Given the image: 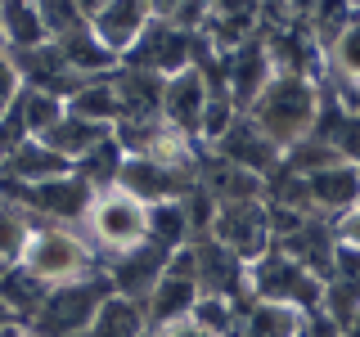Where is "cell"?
Listing matches in <instances>:
<instances>
[{"instance_id":"6da1fadb","label":"cell","mask_w":360,"mask_h":337,"mask_svg":"<svg viewBox=\"0 0 360 337\" xmlns=\"http://www.w3.org/2000/svg\"><path fill=\"white\" fill-rule=\"evenodd\" d=\"M320 104H324V81H315V77H292V72H275V81L262 90V99H257L243 117L252 121L270 144L292 149L297 140L315 135Z\"/></svg>"},{"instance_id":"7a4b0ae2","label":"cell","mask_w":360,"mask_h":337,"mask_svg":"<svg viewBox=\"0 0 360 337\" xmlns=\"http://www.w3.org/2000/svg\"><path fill=\"white\" fill-rule=\"evenodd\" d=\"M18 265L41 288H68V284H82V279H95L104 270L99 252L86 243V234L68 230V225H37Z\"/></svg>"},{"instance_id":"3957f363","label":"cell","mask_w":360,"mask_h":337,"mask_svg":"<svg viewBox=\"0 0 360 337\" xmlns=\"http://www.w3.org/2000/svg\"><path fill=\"white\" fill-rule=\"evenodd\" d=\"M82 234L99 252V261H108V256L131 252V247H140L149 239V207H144L140 198H131L127 189L108 185V189H99V194L90 198Z\"/></svg>"},{"instance_id":"277c9868","label":"cell","mask_w":360,"mask_h":337,"mask_svg":"<svg viewBox=\"0 0 360 337\" xmlns=\"http://www.w3.org/2000/svg\"><path fill=\"white\" fill-rule=\"evenodd\" d=\"M112 297L104 270L95 279H82V284H68V288H45L37 315L27 319V329L37 337H82L90 324H95L99 306Z\"/></svg>"},{"instance_id":"5b68a950","label":"cell","mask_w":360,"mask_h":337,"mask_svg":"<svg viewBox=\"0 0 360 337\" xmlns=\"http://www.w3.org/2000/svg\"><path fill=\"white\" fill-rule=\"evenodd\" d=\"M248 297L315 315L320 301H324V279L311 275L307 265H297L292 256H284L279 247H270L257 265H248Z\"/></svg>"},{"instance_id":"8992f818","label":"cell","mask_w":360,"mask_h":337,"mask_svg":"<svg viewBox=\"0 0 360 337\" xmlns=\"http://www.w3.org/2000/svg\"><path fill=\"white\" fill-rule=\"evenodd\" d=\"M207 239H217L234 261L257 265L270 247H275L266 198H257V202H217V220H212Z\"/></svg>"},{"instance_id":"52a82bcc","label":"cell","mask_w":360,"mask_h":337,"mask_svg":"<svg viewBox=\"0 0 360 337\" xmlns=\"http://www.w3.org/2000/svg\"><path fill=\"white\" fill-rule=\"evenodd\" d=\"M5 198H14L37 225H68V230H82L95 189L72 171V176L45 180V185H32V189H9L5 185Z\"/></svg>"},{"instance_id":"ba28073f","label":"cell","mask_w":360,"mask_h":337,"mask_svg":"<svg viewBox=\"0 0 360 337\" xmlns=\"http://www.w3.org/2000/svg\"><path fill=\"white\" fill-rule=\"evenodd\" d=\"M86 22H90V37L104 45L117 63H127L153 22V5H140V0H99V5H86Z\"/></svg>"},{"instance_id":"9c48e42d","label":"cell","mask_w":360,"mask_h":337,"mask_svg":"<svg viewBox=\"0 0 360 337\" xmlns=\"http://www.w3.org/2000/svg\"><path fill=\"white\" fill-rule=\"evenodd\" d=\"M207 99H212V72L202 63H189L180 67L176 77L162 81V126L185 135V140L198 144L202 135V112H207Z\"/></svg>"},{"instance_id":"30bf717a","label":"cell","mask_w":360,"mask_h":337,"mask_svg":"<svg viewBox=\"0 0 360 337\" xmlns=\"http://www.w3.org/2000/svg\"><path fill=\"white\" fill-rule=\"evenodd\" d=\"M198 301H202V284L194 275V256H189V247H180V252L172 256V265H167V275L158 279V288L149 292V301H144L149 333L189 319V315L198 310Z\"/></svg>"},{"instance_id":"8fae6325","label":"cell","mask_w":360,"mask_h":337,"mask_svg":"<svg viewBox=\"0 0 360 337\" xmlns=\"http://www.w3.org/2000/svg\"><path fill=\"white\" fill-rule=\"evenodd\" d=\"M176 252H167L162 243L144 239L140 247H131V252H117L104 261V279L112 288V297H127V301H149V292L158 288V279L167 275V265H172Z\"/></svg>"},{"instance_id":"7c38bea8","label":"cell","mask_w":360,"mask_h":337,"mask_svg":"<svg viewBox=\"0 0 360 337\" xmlns=\"http://www.w3.org/2000/svg\"><path fill=\"white\" fill-rule=\"evenodd\" d=\"M297 189H302V211L333 225L342 211L360 207V166L356 162H338L329 171H315L307 180H297Z\"/></svg>"},{"instance_id":"4fadbf2b","label":"cell","mask_w":360,"mask_h":337,"mask_svg":"<svg viewBox=\"0 0 360 337\" xmlns=\"http://www.w3.org/2000/svg\"><path fill=\"white\" fill-rule=\"evenodd\" d=\"M221 72H217V81L225 86V95L234 99V108L239 112H248L262 99V90L275 81V63H270V54H266V45H262V37L257 41H248V45H239L234 54H221Z\"/></svg>"},{"instance_id":"5bb4252c","label":"cell","mask_w":360,"mask_h":337,"mask_svg":"<svg viewBox=\"0 0 360 337\" xmlns=\"http://www.w3.org/2000/svg\"><path fill=\"white\" fill-rule=\"evenodd\" d=\"M212 157H221L225 166H234V171H248V176H262L266 185L279 176V166H284V149L279 144H270L262 131L252 126L248 117H239L230 126V135L212 149Z\"/></svg>"},{"instance_id":"9a60e30c","label":"cell","mask_w":360,"mask_h":337,"mask_svg":"<svg viewBox=\"0 0 360 337\" xmlns=\"http://www.w3.org/2000/svg\"><path fill=\"white\" fill-rule=\"evenodd\" d=\"M59 176H72V162H63L41 140H22L14 153L0 157V185H9V189H32V185H45V180H59Z\"/></svg>"},{"instance_id":"2e32d148","label":"cell","mask_w":360,"mask_h":337,"mask_svg":"<svg viewBox=\"0 0 360 337\" xmlns=\"http://www.w3.org/2000/svg\"><path fill=\"white\" fill-rule=\"evenodd\" d=\"M162 81L167 77L122 63L112 72V90L122 99V121H158V112H162Z\"/></svg>"},{"instance_id":"e0dca14e","label":"cell","mask_w":360,"mask_h":337,"mask_svg":"<svg viewBox=\"0 0 360 337\" xmlns=\"http://www.w3.org/2000/svg\"><path fill=\"white\" fill-rule=\"evenodd\" d=\"M302 329H307V315L302 310L243 297L239 301V324H234L230 337H302Z\"/></svg>"},{"instance_id":"ac0fdd59","label":"cell","mask_w":360,"mask_h":337,"mask_svg":"<svg viewBox=\"0 0 360 337\" xmlns=\"http://www.w3.org/2000/svg\"><path fill=\"white\" fill-rule=\"evenodd\" d=\"M324 77L333 90H352L360 86V9L347 18V27L324 45ZM320 77V81H324Z\"/></svg>"},{"instance_id":"d6986e66","label":"cell","mask_w":360,"mask_h":337,"mask_svg":"<svg viewBox=\"0 0 360 337\" xmlns=\"http://www.w3.org/2000/svg\"><path fill=\"white\" fill-rule=\"evenodd\" d=\"M0 37H5L9 54H32L41 45H50L41 22V5H27V0H5L0 5Z\"/></svg>"},{"instance_id":"ffe728a7","label":"cell","mask_w":360,"mask_h":337,"mask_svg":"<svg viewBox=\"0 0 360 337\" xmlns=\"http://www.w3.org/2000/svg\"><path fill=\"white\" fill-rule=\"evenodd\" d=\"M112 140V131L108 126H90V121H82V117H72V112H68V117L59 121V126H54L50 135H45V149H54L63 157V162H82V157H90L99 149V144H108Z\"/></svg>"},{"instance_id":"44dd1931","label":"cell","mask_w":360,"mask_h":337,"mask_svg":"<svg viewBox=\"0 0 360 337\" xmlns=\"http://www.w3.org/2000/svg\"><path fill=\"white\" fill-rule=\"evenodd\" d=\"M68 112L90 121V126L112 131L122 121V99H117V90H112V77H104V81H82L72 90V99H68Z\"/></svg>"},{"instance_id":"7402d4cb","label":"cell","mask_w":360,"mask_h":337,"mask_svg":"<svg viewBox=\"0 0 360 337\" xmlns=\"http://www.w3.org/2000/svg\"><path fill=\"white\" fill-rule=\"evenodd\" d=\"M82 337H149V315H144L140 301L108 297L104 306H99L95 324H90Z\"/></svg>"},{"instance_id":"603a6c76","label":"cell","mask_w":360,"mask_h":337,"mask_svg":"<svg viewBox=\"0 0 360 337\" xmlns=\"http://www.w3.org/2000/svg\"><path fill=\"white\" fill-rule=\"evenodd\" d=\"M18 121H22V131H27V140H45L59 121L68 117V99L59 95H50V90H32V86H22V95H18Z\"/></svg>"},{"instance_id":"cb8c5ba5","label":"cell","mask_w":360,"mask_h":337,"mask_svg":"<svg viewBox=\"0 0 360 337\" xmlns=\"http://www.w3.org/2000/svg\"><path fill=\"white\" fill-rule=\"evenodd\" d=\"M41 297H45V288H41L32 275H22V265L0 270V301L14 310V319H18V324H27L32 315H37Z\"/></svg>"},{"instance_id":"d4e9b609","label":"cell","mask_w":360,"mask_h":337,"mask_svg":"<svg viewBox=\"0 0 360 337\" xmlns=\"http://www.w3.org/2000/svg\"><path fill=\"white\" fill-rule=\"evenodd\" d=\"M32 230H37V220H32L14 198L0 202V265H18L22 261V247H27Z\"/></svg>"},{"instance_id":"484cf974","label":"cell","mask_w":360,"mask_h":337,"mask_svg":"<svg viewBox=\"0 0 360 337\" xmlns=\"http://www.w3.org/2000/svg\"><path fill=\"white\" fill-rule=\"evenodd\" d=\"M338 162H342V157H338V149H329L320 135H307V140H297L292 149H284V166H279V171L307 180V176H315V171H329V166H338Z\"/></svg>"},{"instance_id":"4316f807","label":"cell","mask_w":360,"mask_h":337,"mask_svg":"<svg viewBox=\"0 0 360 337\" xmlns=\"http://www.w3.org/2000/svg\"><path fill=\"white\" fill-rule=\"evenodd\" d=\"M149 239L162 243L167 252H180V247L194 243V234H189V220H185V211H180V198L149 207Z\"/></svg>"},{"instance_id":"83f0119b","label":"cell","mask_w":360,"mask_h":337,"mask_svg":"<svg viewBox=\"0 0 360 337\" xmlns=\"http://www.w3.org/2000/svg\"><path fill=\"white\" fill-rule=\"evenodd\" d=\"M41 22H45V37L63 41L72 32L90 27L86 22V5H68V0H41Z\"/></svg>"},{"instance_id":"f1b7e54d","label":"cell","mask_w":360,"mask_h":337,"mask_svg":"<svg viewBox=\"0 0 360 337\" xmlns=\"http://www.w3.org/2000/svg\"><path fill=\"white\" fill-rule=\"evenodd\" d=\"M18 95H22V72H18L14 54H5V59H0V121L14 112Z\"/></svg>"},{"instance_id":"f546056e","label":"cell","mask_w":360,"mask_h":337,"mask_svg":"<svg viewBox=\"0 0 360 337\" xmlns=\"http://www.w3.org/2000/svg\"><path fill=\"white\" fill-rule=\"evenodd\" d=\"M333 243H338V247H352V252H360V207L342 211V216L333 220Z\"/></svg>"},{"instance_id":"4dcf8cb0","label":"cell","mask_w":360,"mask_h":337,"mask_svg":"<svg viewBox=\"0 0 360 337\" xmlns=\"http://www.w3.org/2000/svg\"><path fill=\"white\" fill-rule=\"evenodd\" d=\"M307 337H342V329L324 310H315V315H307Z\"/></svg>"},{"instance_id":"1f68e13d","label":"cell","mask_w":360,"mask_h":337,"mask_svg":"<svg viewBox=\"0 0 360 337\" xmlns=\"http://www.w3.org/2000/svg\"><path fill=\"white\" fill-rule=\"evenodd\" d=\"M149 337H212V333L198 329L194 319H180V324H167V329H153Z\"/></svg>"},{"instance_id":"d6a6232c","label":"cell","mask_w":360,"mask_h":337,"mask_svg":"<svg viewBox=\"0 0 360 337\" xmlns=\"http://www.w3.org/2000/svg\"><path fill=\"white\" fill-rule=\"evenodd\" d=\"M338 104H342L347 112H356V117H360V86H352V90H338Z\"/></svg>"},{"instance_id":"836d02e7","label":"cell","mask_w":360,"mask_h":337,"mask_svg":"<svg viewBox=\"0 0 360 337\" xmlns=\"http://www.w3.org/2000/svg\"><path fill=\"white\" fill-rule=\"evenodd\" d=\"M0 337H37L27 329V324H9V329H0Z\"/></svg>"},{"instance_id":"e575fe53","label":"cell","mask_w":360,"mask_h":337,"mask_svg":"<svg viewBox=\"0 0 360 337\" xmlns=\"http://www.w3.org/2000/svg\"><path fill=\"white\" fill-rule=\"evenodd\" d=\"M342 337H360V310H356V315H352V319H347V324H342Z\"/></svg>"},{"instance_id":"d590c367","label":"cell","mask_w":360,"mask_h":337,"mask_svg":"<svg viewBox=\"0 0 360 337\" xmlns=\"http://www.w3.org/2000/svg\"><path fill=\"white\" fill-rule=\"evenodd\" d=\"M9 324H18V319H14V310H9L5 301H0V329H9Z\"/></svg>"},{"instance_id":"8d00e7d4","label":"cell","mask_w":360,"mask_h":337,"mask_svg":"<svg viewBox=\"0 0 360 337\" xmlns=\"http://www.w3.org/2000/svg\"><path fill=\"white\" fill-rule=\"evenodd\" d=\"M5 54H9V50H5V37H0V59H5Z\"/></svg>"},{"instance_id":"74e56055","label":"cell","mask_w":360,"mask_h":337,"mask_svg":"<svg viewBox=\"0 0 360 337\" xmlns=\"http://www.w3.org/2000/svg\"><path fill=\"white\" fill-rule=\"evenodd\" d=\"M0 202H5V185H0Z\"/></svg>"}]
</instances>
